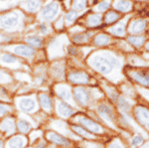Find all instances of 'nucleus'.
<instances>
[{
	"mask_svg": "<svg viewBox=\"0 0 149 148\" xmlns=\"http://www.w3.org/2000/svg\"><path fill=\"white\" fill-rule=\"evenodd\" d=\"M86 63L93 71L107 78L115 85L125 80L123 75L125 55L115 48L95 50L86 57Z\"/></svg>",
	"mask_w": 149,
	"mask_h": 148,
	"instance_id": "nucleus-1",
	"label": "nucleus"
},
{
	"mask_svg": "<svg viewBox=\"0 0 149 148\" xmlns=\"http://www.w3.org/2000/svg\"><path fill=\"white\" fill-rule=\"evenodd\" d=\"M103 92L107 97L109 101L114 106L119 113L124 115H131L132 107L135 104L136 101L128 99L121 94L117 89V87L111 83H103Z\"/></svg>",
	"mask_w": 149,
	"mask_h": 148,
	"instance_id": "nucleus-2",
	"label": "nucleus"
},
{
	"mask_svg": "<svg viewBox=\"0 0 149 148\" xmlns=\"http://www.w3.org/2000/svg\"><path fill=\"white\" fill-rule=\"evenodd\" d=\"M29 18H34L28 16L19 7L12 8L0 13V29L4 31H15L24 26Z\"/></svg>",
	"mask_w": 149,
	"mask_h": 148,
	"instance_id": "nucleus-3",
	"label": "nucleus"
},
{
	"mask_svg": "<svg viewBox=\"0 0 149 148\" xmlns=\"http://www.w3.org/2000/svg\"><path fill=\"white\" fill-rule=\"evenodd\" d=\"M95 113L111 130L120 133L118 127L119 113L109 101H100L95 104Z\"/></svg>",
	"mask_w": 149,
	"mask_h": 148,
	"instance_id": "nucleus-4",
	"label": "nucleus"
},
{
	"mask_svg": "<svg viewBox=\"0 0 149 148\" xmlns=\"http://www.w3.org/2000/svg\"><path fill=\"white\" fill-rule=\"evenodd\" d=\"M123 75L126 80L133 83L135 87L149 89V67L134 68L125 65L123 69Z\"/></svg>",
	"mask_w": 149,
	"mask_h": 148,
	"instance_id": "nucleus-5",
	"label": "nucleus"
},
{
	"mask_svg": "<svg viewBox=\"0 0 149 148\" xmlns=\"http://www.w3.org/2000/svg\"><path fill=\"white\" fill-rule=\"evenodd\" d=\"M63 13V8L62 5L58 0H49L45 2L42 9L39 13L36 15L35 19L38 22H47L53 23Z\"/></svg>",
	"mask_w": 149,
	"mask_h": 148,
	"instance_id": "nucleus-6",
	"label": "nucleus"
},
{
	"mask_svg": "<svg viewBox=\"0 0 149 148\" xmlns=\"http://www.w3.org/2000/svg\"><path fill=\"white\" fill-rule=\"evenodd\" d=\"M131 115L133 120L136 122L141 129L149 134V106L143 101L138 99L132 107Z\"/></svg>",
	"mask_w": 149,
	"mask_h": 148,
	"instance_id": "nucleus-7",
	"label": "nucleus"
},
{
	"mask_svg": "<svg viewBox=\"0 0 149 148\" xmlns=\"http://www.w3.org/2000/svg\"><path fill=\"white\" fill-rule=\"evenodd\" d=\"M77 23L81 24L86 30L100 31L104 29L102 23V14L97 13L92 10H88L81 15L80 19Z\"/></svg>",
	"mask_w": 149,
	"mask_h": 148,
	"instance_id": "nucleus-8",
	"label": "nucleus"
},
{
	"mask_svg": "<svg viewBox=\"0 0 149 148\" xmlns=\"http://www.w3.org/2000/svg\"><path fill=\"white\" fill-rule=\"evenodd\" d=\"M69 41V36L67 33H61L58 34L57 36L51 38L49 41V44L47 46L48 54L50 55V58H59V57H63L65 54V49H67L68 45H65V42Z\"/></svg>",
	"mask_w": 149,
	"mask_h": 148,
	"instance_id": "nucleus-9",
	"label": "nucleus"
},
{
	"mask_svg": "<svg viewBox=\"0 0 149 148\" xmlns=\"http://www.w3.org/2000/svg\"><path fill=\"white\" fill-rule=\"evenodd\" d=\"M74 121L95 135H103L107 133V129L104 128V126L102 125V123H100L95 119L90 117L88 115H86V114L76 115V117L74 118Z\"/></svg>",
	"mask_w": 149,
	"mask_h": 148,
	"instance_id": "nucleus-10",
	"label": "nucleus"
},
{
	"mask_svg": "<svg viewBox=\"0 0 149 148\" xmlns=\"http://www.w3.org/2000/svg\"><path fill=\"white\" fill-rule=\"evenodd\" d=\"M132 16H133L132 13L124 15L123 18L119 20L117 23L113 24L112 26H109V27L104 28V31L116 40L125 39L127 36V25H128V22Z\"/></svg>",
	"mask_w": 149,
	"mask_h": 148,
	"instance_id": "nucleus-11",
	"label": "nucleus"
},
{
	"mask_svg": "<svg viewBox=\"0 0 149 148\" xmlns=\"http://www.w3.org/2000/svg\"><path fill=\"white\" fill-rule=\"evenodd\" d=\"M73 97L78 106L88 107L93 102V92L84 85H77L73 88Z\"/></svg>",
	"mask_w": 149,
	"mask_h": 148,
	"instance_id": "nucleus-12",
	"label": "nucleus"
},
{
	"mask_svg": "<svg viewBox=\"0 0 149 148\" xmlns=\"http://www.w3.org/2000/svg\"><path fill=\"white\" fill-rule=\"evenodd\" d=\"M149 21L142 16H132L127 25V35H145Z\"/></svg>",
	"mask_w": 149,
	"mask_h": 148,
	"instance_id": "nucleus-13",
	"label": "nucleus"
},
{
	"mask_svg": "<svg viewBox=\"0 0 149 148\" xmlns=\"http://www.w3.org/2000/svg\"><path fill=\"white\" fill-rule=\"evenodd\" d=\"M67 81L74 85H91L93 81V77L84 70H72L67 74Z\"/></svg>",
	"mask_w": 149,
	"mask_h": 148,
	"instance_id": "nucleus-14",
	"label": "nucleus"
},
{
	"mask_svg": "<svg viewBox=\"0 0 149 148\" xmlns=\"http://www.w3.org/2000/svg\"><path fill=\"white\" fill-rule=\"evenodd\" d=\"M115 42H116V39H114L109 33H107L104 30H100L95 33L91 43L93 47L98 48V49H107V48L113 46Z\"/></svg>",
	"mask_w": 149,
	"mask_h": 148,
	"instance_id": "nucleus-15",
	"label": "nucleus"
},
{
	"mask_svg": "<svg viewBox=\"0 0 149 148\" xmlns=\"http://www.w3.org/2000/svg\"><path fill=\"white\" fill-rule=\"evenodd\" d=\"M45 2L43 0H23L19 3V8L30 17H36Z\"/></svg>",
	"mask_w": 149,
	"mask_h": 148,
	"instance_id": "nucleus-16",
	"label": "nucleus"
},
{
	"mask_svg": "<svg viewBox=\"0 0 149 148\" xmlns=\"http://www.w3.org/2000/svg\"><path fill=\"white\" fill-rule=\"evenodd\" d=\"M95 31L86 29L84 31H81V32H79V33H74V34H71L68 36L72 44L80 47V46H86L88 43L92 42V39L93 37V35H95Z\"/></svg>",
	"mask_w": 149,
	"mask_h": 148,
	"instance_id": "nucleus-17",
	"label": "nucleus"
},
{
	"mask_svg": "<svg viewBox=\"0 0 149 148\" xmlns=\"http://www.w3.org/2000/svg\"><path fill=\"white\" fill-rule=\"evenodd\" d=\"M116 87L119 92H120L126 99H131V101H138L139 95H138L137 90H136V87L132 83L129 82L128 80H126V79L123 80L122 82L119 83Z\"/></svg>",
	"mask_w": 149,
	"mask_h": 148,
	"instance_id": "nucleus-18",
	"label": "nucleus"
},
{
	"mask_svg": "<svg viewBox=\"0 0 149 148\" xmlns=\"http://www.w3.org/2000/svg\"><path fill=\"white\" fill-rule=\"evenodd\" d=\"M55 92L62 101H66L70 104H74L73 89L68 83H58L55 87Z\"/></svg>",
	"mask_w": 149,
	"mask_h": 148,
	"instance_id": "nucleus-19",
	"label": "nucleus"
},
{
	"mask_svg": "<svg viewBox=\"0 0 149 148\" xmlns=\"http://www.w3.org/2000/svg\"><path fill=\"white\" fill-rule=\"evenodd\" d=\"M124 139L126 140L129 148H139L149 139V134L146 132H133L130 133Z\"/></svg>",
	"mask_w": 149,
	"mask_h": 148,
	"instance_id": "nucleus-20",
	"label": "nucleus"
},
{
	"mask_svg": "<svg viewBox=\"0 0 149 148\" xmlns=\"http://www.w3.org/2000/svg\"><path fill=\"white\" fill-rule=\"evenodd\" d=\"M111 9L117 11L122 15L130 14L134 9L133 0H112Z\"/></svg>",
	"mask_w": 149,
	"mask_h": 148,
	"instance_id": "nucleus-21",
	"label": "nucleus"
},
{
	"mask_svg": "<svg viewBox=\"0 0 149 148\" xmlns=\"http://www.w3.org/2000/svg\"><path fill=\"white\" fill-rule=\"evenodd\" d=\"M11 52L17 57L30 59L35 56L36 49L27 44H15L11 48Z\"/></svg>",
	"mask_w": 149,
	"mask_h": 148,
	"instance_id": "nucleus-22",
	"label": "nucleus"
},
{
	"mask_svg": "<svg viewBox=\"0 0 149 148\" xmlns=\"http://www.w3.org/2000/svg\"><path fill=\"white\" fill-rule=\"evenodd\" d=\"M50 74L55 80L63 81L67 79L66 76V62L64 60L55 61L50 67Z\"/></svg>",
	"mask_w": 149,
	"mask_h": 148,
	"instance_id": "nucleus-23",
	"label": "nucleus"
},
{
	"mask_svg": "<svg viewBox=\"0 0 149 148\" xmlns=\"http://www.w3.org/2000/svg\"><path fill=\"white\" fill-rule=\"evenodd\" d=\"M47 139L50 142H52L53 144L60 147L68 148L72 146V141L70 138L61 134V133L56 132V131H51V132L47 133Z\"/></svg>",
	"mask_w": 149,
	"mask_h": 148,
	"instance_id": "nucleus-24",
	"label": "nucleus"
},
{
	"mask_svg": "<svg viewBox=\"0 0 149 148\" xmlns=\"http://www.w3.org/2000/svg\"><path fill=\"white\" fill-rule=\"evenodd\" d=\"M148 38L146 35H127L125 40L130 46L135 50L136 52H140L143 50Z\"/></svg>",
	"mask_w": 149,
	"mask_h": 148,
	"instance_id": "nucleus-25",
	"label": "nucleus"
},
{
	"mask_svg": "<svg viewBox=\"0 0 149 148\" xmlns=\"http://www.w3.org/2000/svg\"><path fill=\"white\" fill-rule=\"evenodd\" d=\"M71 130L73 131L78 137L86 139L88 141H92V140L93 141V140L97 139V135L90 132L88 129H86L85 127H83V126L78 124V123H73V124H71Z\"/></svg>",
	"mask_w": 149,
	"mask_h": 148,
	"instance_id": "nucleus-26",
	"label": "nucleus"
},
{
	"mask_svg": "<svg viewBox=\"0 0 149 148\" xmlns=\"http://www.w3.org/2000/svg\"><path fill=\"white\" fill-rule=\"evenodd\" d=\"M124 15L118 13L117 11L113 10V9H110L107 12H105L102 15V23L104 28L109 27V26H112L113 24L117 23L119 20H121L123 18Z\"/></svg>",
	"mask_w": 149,
	"mask_h": 148,
	"instance_id": "nucleus-27",
	"label": "nucleus"
},
{
	"mask_svg": "<svg viewBox=\"0 0 149 148\" xmlns=\"http://www.w3.org/2000/svg\"><path fill=\"white\" fill-rule=\"evenodd\" d=\"M57 113L61 117L70 118L74 115L76 109L73 106V104H70L66 101H59L57 104Z\"/></svg>",
	"mask_w": 149,
	"mask_h": 148,
	"instance_id": "nucleus-28",
	"label": "nucleus"
},
{
	"mask_svg": "<svg viewBox=\"0 0 149 148\" xmlns=\"http://www.w3.org/2000/svg\"><path fill=\"white\" fill-rule=\"evenodd\" d=\"M81 14L79 13L78 11L74 10V9H69L64 12V19H65V25H66V29H69L79 21Z\"/></svg>",
	"mask_w": 149,
	"mask_h": 148,
	"instance_id": "nucleus-29",
	"label": "nucleus"
},
{
	"mask_svg": "<svg viewBox=\"0 0 149 148\" xmlns=\"http://www.w3.org/2000/svg\"><path fill=\"white\" fill-rule=\"evenodd\" d=\"M24 42H25V44L33 47L34 49H39V48H43V46H44L45 39L41 35L31 34L24 38Z\"/></svg>",
	"mask_w": 149,
	"mask_h": 148,
	"instance_id": "nucleus-30",
	"label": "nucleus"
},
{
	"mask_svg": "<svg viewBox=\"0 0 149 148\" xmlns=\"http://www.w3.org/2000/svg\"><path fill=\"white\" fill-rule=\"evenodd\" d=\"M111 3H112V0H98L97 3L95 6H93L90 10L103 15L105 12H107L111 9Z\"/></svg>",
	"mask_w": 149,
	"mask_h": 148,
	"instance_id": "nucleus-31",
	"label": "nucleus"
},
{
	"mask_svg": "<svg viewBox=\"0 0 149 148\" xmlns=\"http://www.w3.org/2000/svg\"><path fill=\"white\" fill-rule=\"evenodd\" d=\"M19 107L25 113H32L37 108V104L31 97H24L19 102Z\"/></svg>",
	"mask_w": 149,
	"mask_h": 148,
	"instance_id": "nucleus-32",
	"label": "nucleus"
},
{
	"mask_svg": "<svg viewBox=\"0 0 149 148\" xmlns=\"http://www.w3.org/2000/svg\"><path fill=\"white\" fill-rule=\"evenodd\" d=\"M105 148H129V147L127 145L126 140L119 134L110 138Z\"/></svg>",
	"mask_w": 149,
	"mask_h": 148,
	"instance_id": "nucleus-33",
	"label": "nucleus"
},
{
	"mask_svg": "<svg viewBox=\"0 0 149 148\" xmlns=\"http://www.w3.org/2000/svg\"><path fill=\"white\" fill-rule=\"evenodd\" d=\"M39 101L42 106V108L47 113H50L53 109V101L50 97V95L47 94H40L39 95Z\"/></svg>",
	"mask_w": 149,
	"mask_h": 148,
	"instance_id": "nucleus-34",
	"label": "nucleus"
},
{
	"mask_svg": "<svg viewBox=\"0 0 149 148\" xmlns=\"http://www.w3.org/2000/svg\"><path fill=\"white\" fill-rule=\"evenodd\" d=\"M37 31L39 32V34L42 36V37H45V36L51 35V33L54 32V29H53L52 23L38 22V24H37Z\"/></svg>",
	"mask_w": 149,
	"mask_h": 148,
	"instance_id": "nucleus-35",
	"label": "nucleus"
},
{
	"mask_svg": "<svg viewBox=\"0 0 149 148\" xmlns=\"http://www.w3.org/2000/svg\"><path fill=\"white\" fill-rule=\"evenodd\" d=\"M72 9L83 14V12L88 10V0H73Z\"/></svg>",
	"mask_w": 149,
	"mask_h": 148,
	"instance_id": "nucleus-36",
	"label": "nucleus"
},
{
	"mask_svg": "<svg viewBox=\"0 0 149 148\" xmlns=\"http://www.w3.org/2000/svg\"><path fill=\"white\" fill-rule=\"evenodd\" d=\"M0 130L5 132L6 134H12L15 131V123L11 118L4 119L0 125Z\"/></svg>",
	"mask_w": 149,
	"mask_h": 148,
	"instance_id": "nucleus-37",
	"label": "nucleus"
},
{
	"mask_svg": "<svg viewBox=\"0 0 149 148\" xmlns=\"http://www.w3.org/2000/svg\"><path fill=\"white\" fill-rule=\"evenodd\" d=\"M52 26H53V29H54V32L62 33L66 30V25H65V19H64V12L56 19V20L53 21Z\"/></svg>",
	"mask_w": 149,
	"mask_h": 148,
	"instance_id": "nucleus-38",
	"label": "nucleus"
},
{
	"mask_svg": "<svg viewBox=\"0 0 149 148\" xmlns=\"http://www.w3.org/2000/svg\"><path fill=\"white\" fill-rule=\"evenodd\" d=\"M0 61L1 63L5 64V65H14V64H17L19 60L17 56H15L14 54L11 53H3L0 57Z\"/></svg>",
	"mask_w": 149,
	"mask_h": 148,
	"instance_id": "nucleus-39",
	"label": "nucleus"
},
{
	"mask_svg": "<svg viewBox=\"0 0 149 148\" xmlns=\"http://www.w3.org/2000/svg\"><path fill=\"white\" fill-rule=\"evenodd\" d=\"M26 144L25 138L22 136H14L8 142L9 148H23Z\"/></svg>",
	"mask_w": 149,
	"mask_h": 148,
	"instance_id": "nucleus-40",
	"label": "nucleus"
},
{
	"mask_svg": "<svg viewBox=\"0 0 149 148\" xmlns=\"http://www.w3.org/2000/svg\"><path fill=\"white\" fill-rule=\"evenodd\" d=\"M47 80V72L46 69L43 68V67H40L38 68L37 73L35 75V82L37 85H42L46 82Z\"/></svg>",
	"mask_w": 149,
	"mask_h": 148,
	"instance_id": "nucleus-41",
	"label": "nucleus"
},
{
	"mask_svg": "<svg viewBox=\"0 0 149 148\" xmlns=\"http://www.w3.org/2000/svg\"><path fill=\"white\" fill-rule=\"evenodd\" d=\"M136 90H137L139 99L149 106V89H144V88L136 87Z\"/></svg>",
	"mask_w": 149,
	"mask_h": 148,
	"instance_id": "nucleus-42",
	"label": "nucleus"
},
{
	"mask_svg": "<svg viewBox=\"0 0 149 148\" xmlns=\"http://www.w3.org/2000/svg\"><path fill=\"white\" fill-rule=\"evenodd\" d=\"M66 52L70 55V56H72V57H78L79 55L81 54L80 48H79L78 46H76V45L72 44V43L67 46Z\"/></svg>",
	"mask_w": 149,
	"mask_h": 148,
	"instance_id": "nucleus-43",
	"label": "nucleus"
},
{
	"mask_svg": "<svg viewBox=\"0 0 149 148\" xmlns=\"http://www.w3.org/2000/svg\"><path fill=\"white\" fill-rule=\"evenodd\" d=\"M17 127L22 133H26L30 130L31 125H30V122H28L25 119H20L17 122Z\"/></svg>",
	"mask_w": 149,
	"mask_h": 148,
	"instance_id": "nucleus-44",
	"label": "nucleus"
},
{
	"mask_svg": "<svg viewBox=\"0 0 149 148\" xmlns=\"http://www.w3.org/2000/svg\"><path fill=\"white\" fill-rule=\"evenodd\" d=\"M11 82V77L5 71L0 70V83H5Z\"/></svg>",
	"mask_w": 149,
	"mask_h": 148,
	"instance_id": "nucleus-45",
	"label": "nucleus"
},
{
	"mask_svg": "<svg viewBox=\"0 0 149 148\" xmlns=\"http://www.w3.org/2000/svg\"><path fill=\"white\" fill-rule=\"evenodd\" d=\"M84 148H105V147L103 146V145L95 142V141H88V142H86V145Z\"/></svg>",
	"mask_w": 149,
	"mask_h": 148,
	"instance_id": "nucleus-46",
	"label": "nucleus"
},
{
	"mask_svg": "<svg viewBox=\"0 0 149 148\" xmlns=\"http://www.w3.org/2000/svg\"><path fill=\"white\" fill-rule=\"evenodd\" d=\"M9 110V107L4 106V104H0V115H3V114H5L8 113Z\"/></svg>",
	"mask_w": 149,
	"mask_h": 148,
	"instance_id": "nucleus-47",
	"label": "nucleus"
},
{
	"mask_svg": "<svg viewBox=\"0 0 149 148\" xmlns=\"http://www.w3.org/2000/svg\"><path fill=\"white\" fill-rule=\"evenodd\" d=\"M142 51H143V52H145V53L149 54V39H147V41H146L145 45H144V47H143V50H142Z\"/></svg>",
	"mask_w": 149,
	"mask_h": 148,
	"instance_id": "nucleus-48",
	"label": "nucleus"
},
{
	"mask_svg": "<svg viewBox=\"0 0 149 148\" xmlns=\"http://www.w3.org/2000/svg\"><path fill=\"white\" fill-rule=\"evenodd\" d=\"M139 148H149V139L147 140V141H146L145 144H143L142 146H141V147H139Z\"/></svg>",
	"mask_w": 149,
	"mask_h": 148,
	"instance_id": "nucleus-49",
	"label": "nucleus"
},
{
	"mask_svg": "<svg viewBox=\"0 0 149 148\" xmlns=\"http://www.w3.org/2000/svg\"><path fill=\"white\" fill-rule=\"evenodd\" d=\"M145 35H146V37L149 39V25H148V28H147V30H146V33H145Z\"/></svg>",
	"mask_w": 149,
	"mask_h": 148,
	"instance_id": "nucleus-50",
	"label": "nucleus"
},
{
	"mask_svg": "<svg viewBox=\"0 0 149 148\" xmlns=\"http://www.w3.org/2000/svg\"><path fill=\"white\" fill-rule=\"evenodd\" d=\"M134 2H144V1H148V0H133Z\"/></svg>",
	"mask_w": 149,
	"mask_h": 148,
	"instance_id": "nucleus-51",
	"label": "nucleus"
},
{
	"mask_svg": "<svg viewBox=\"0 0 149 148\" xmlns=\"http://www.w3.org/2000/svg\"><path fill=\"white\" fill-rule=\"evenodd\" d=\"M39 148H45V143H42L41 145H39Z\"/></svg>",
	"mask_w": 149,
	"mask_h": 148,
	"instance_id": "nucleus-52",
	"label": "nucleus"
},
{
	"mask_svg": "<svg viewBox=\"0 0 149 148\" xmlns=\"http://www.w3.org/2000/svg\"><path fill=\"white\" fill-rule=\"evenodd\" d=\"M3 147V142H2V140H0V148Z\"/></svg>",
	"mask_w": 149,
	"mask_h": 148,
	"instance_id": "nucleus-53",
	"label": "nucleus"
},
{
	"mask_svg": "<svg viewBox=\"0 0 149 148\" xmlns=\"http://www.w3.org/2000/svg\"><path fill=\"white\" fill-rule=\"evenodd\" d=\"M43 1H44V2H47V1H49V0H43Z\"/></svg>",
	"mask_w": 149,
	"mask_h": 148,
	"instance_id": "nucleus-54",
	"label": "nucleus"
}]
</instances>
